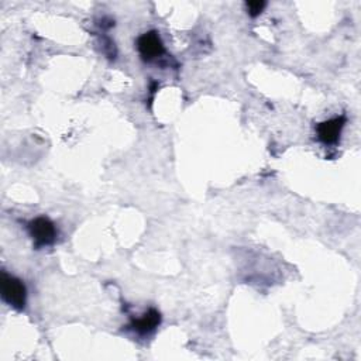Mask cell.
I'll list each match as a JSON object with an SVG mask.
<instances>
[{"instance_id":"obj_1","label":"cell","mask_w":361,"mask_h":361,"mask_svg":"<svg viewBox=\"0 0 361 361\" xmlns=\"http://www.w3.org/2000/svg\"><path fill=\"white\" fill-rule=\"evenodd\" d=\"M0 288H2V297L3 300L14 309L23 311L26 306V298H27V291L19 278L9 275L6 273L2 274V282H0Z\"/></svg>"},{"instance_id":"obj_2","label":"cell","mask_w":361,"mask_h":361,"mask_svg":"<svg viewBox=\"0 0 361 361\" xmlns=\"http://www.w3.org/2000/svg\"><path fill=\"white\" fill-rule=\"evenodd\" d=\"M28 233L31 239L35 240L36 247H46L55 242L57 239V228L55 224L48 217H36L28 223Z\"/></svg>"},{"instance_id":"obj_3","label":"cell","mask_w":361,"mask_h":361,"mask_svg":"<svg viewBox=\"0 0 361 361\" xmlns=\"http://www.w3.org/2000/svg\"><path fill=\"white\" fill-rule=\"evenodd\" d=\"M346 124V116H338L316 126L318 139L324 144H336Z\"/></svg>"},{"instance_id":"obj_4","label":"cell","mask_w":361,"mask_h":361,"mask_svg":"<svg viewBox=\"0 0 361 361\" xmlns=\"http://www.w3.org/2000/svg\"><path fill=\"white\" fill-rule=\"evenodd\" d=\"M137 48L143 59L151 61L164 54V46L157 31H148L137 40Z\"/></svg>"},{"instance_id":"obj_5","label":"cell","mask_w":361,"mask_h":361,"mask_svg":"<svg viewBox=\"0 0 361 361\" xmlns=\"http://www.w3.org/2000/svg\"><path fill=\"white\" fill-rule=\"evenodd\" d=\"M159 323H161L159 312L155 309H150L140 319H135L131 322L128 327L131 331H135L140 335H148L157 329Z\"/></svg>"},{"instance_id":"obj_6","label":"cell","mask_w":361,"mask_h":361,"mask_svg":"<svg viewBox=\"0 0 361 361\" xmlns=\"http://www.w3.org/2000/svg\"><path fill=\"white\" fill-rule=\"evenodd\" d=\"M267 3L266 2H258V0H255V2H248L247 3V10H248V14L251 17H257L262 13V10L266 9Z\"/></svg>"}]
</instances>
